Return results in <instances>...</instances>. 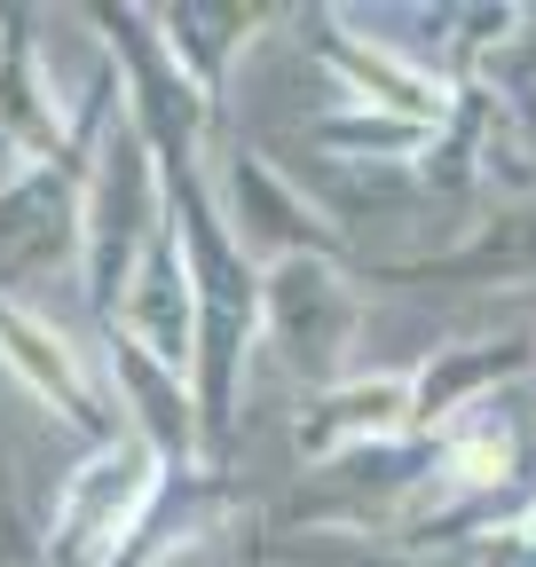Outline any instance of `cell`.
Returning a JSON list of instances; mask_svg holds the SVG:
<instances>
[{
    "instance_id": "cell-1",
    "label": "cell",
    "mask_w": 536,
    "mask_h": 567,
    "mask_svg": "<svg viewBox=\"0 0 536 567\" xmlns=\"http://www.w3.org/2000/svg\"><path fill=\"white\" fill-rule=\"evenodd\" d=\"M174 237V182L158 142L118 118L95 158L80 166V268H87V300L103 316H118V300L134 292V276L151 268V252Z\"/></svg>"
},
{
    "instance_id": "cell-2",
    "label": "cell",
    "mask_w": 536,
    "mask_h": 567,
    "mask_svg": "<svg viewBox=\"0 0 536 567\" xmlns=\"http://www.w3.org/2000/svg\"><path fill=\"white\" fill-rule=\"evenodd\" d=\"M166 450L151 434H134V425H118V434L72 465V481H63L55 496V520L40 536V567H111L134 528H143V513L158 505V488H166Z\"/></svg>"
},
{
    "instance_id": "cell-3",
    "label": "cell",
    "mask_w": 536,
    "mask_h": 567,
    "mask_svg": "<svg viewBox=\"0 0 536 567\" xmlns=\"http://www.w3.org/2000/svg\"><path fill=\"white\" fill-rule=\"evenodd\" d=\"M355 331H363V308H355V284L340 276V260L300 252V260L260 268V347L277 354L308 394L355 379L348 371Z\"/></svg>"
},
{
    "instance_id": "cell-4",
    "label": "cell",
    "mask_w": 536,
    "mask_h": 567,
    "mask_svg": "<svg viewBox=\"0 0 536 567\" xmlns=\"http://www.w3.org/2000/svg\"><path fill=\"white\" fill-rule=\"evenodd\" d=\"M221 221L252 252V268H277V260H300V252L340 260V221H331L300 182H285L260 151H229V166H221Z\"/></svg>"
},
{
    "instance_id": "cell-5",
    "label": "cell",
    "mask_w": 536,
    "mask_h": 567,
    "mask_svg": "<svg viewBox=\"0 0 536 567\" xmlns=\"http://www.w3.org/2000/svg\"><path fill=\"white\" fill-rule=\"evenodd\" d=\"M72 134H80V111L63 95V80L48 71L32 17H0V142L24 151V166H72L80 174Z\"/></svg>"
},
{
    "instance_id": "cell-6",
    "label": "cell",
    "mask_w": 536,
    "mask_h": 567,
    "mask_svg": "<svg viewBox=\"0 0 536 567\" xmlns=\"http://www.w3.org/2000/svg\"><path fill=\"white\" fill-rule=\"evenodd\" d=\"M80 260V174L24 166L0 189V284H48Z\"/></svg>"
},
{
    "instance_id": "cell-7",
    "label": "cell",
    "mask_w": 536,
    "mask_h": 567,
    "mask_svg": "<svg viewBox=\"0 0 536 567\" xmlns=\"http://www.w3.org/2000/svg\"><path fill=\"white\" fill-rule=\"evenodd\" d=\"M292 434H300V457L308 465H331V457H348V450L419 434V394H411V379H394V371H355L340 386L308 394V410H300Z\"/></svg>"
},
{
    "instance_id": "cell-8",
    "label": "cell",
    "mask_w": 536,
    "mask_h": 567,
    "mask_svg": "<svg viewBox=\"0 0 536 567\" xmlns=\"http://www.w3.org/2000/svg\"><path fill=\"white\" fill-rule=\"evenodd\" d=\"M528 371H536V339L528 331H497V339H474V347H434L426 371L411 379L419 434H450L457 417H474L497 394H513Z\"/></svg>"
},
{
    "instance_id": "cell-9",
    "label": "cell",
    "mask_w": 536,
    "mask_h": 567,
    "mask_svg": "<svg viewBox=\"0 0 536 567\" xmlns=\"http://www.w3.org/2000/svg\"><path fill=\"white\" fill-rule=\"evenodd\" d=\"M316 48H323V63L348 80V95H355V103H371V111H386V118H411V126H426V134H442V126L457 118V87H450V80H434V71H419L394 40L316 32Z\"/></svg>"
},
{
    "instance_id": "cell-10",
    "label": "cell",
    "mask_w": 536,
    "mask_h": 567,
    "mask_svg": "<svg viewBox=\"0 0 536 567\" xmlns=\"http://www.w3.org/2000/svg\"><path fill=\"white\" fill-rule=\"evenodd\" d=\"M0 363H9V379L63 425H95V371H87V354L63 339L40 308H17V300H0Z\"/></svg>"
},
{
    "instance_id": "cell-11",
    "label": "cell",
    "mask_w": 536,
    "mask_h": 567,
    "mask_svg": "<svg viewBox=\"0 0 536 567\" xmlns=\"http://www.w3.org/2000/svg\"><path fill=\"white\" fill-rule=\"evenodd\" d=\"M118 331L134 347H151L174 379L197 371V276H189V245L182 229L151 252V268L134 276V292L118 300Z\"/></svg>"
},
{
    "instance_id": "cell-12",
    "label": "cell",
    "mask_w": 536,
    "mask_h": 567,
    "mask_svg": "<svg viewBox=\"0 0 536 567\" xmlns=\"http://www.w3.org/2000/svg\"><path fill=\"white\" fill-rule=\"evenodd\" d=\"M111 379H118V394H126V410H134V434H151L166 457H197L206 450V434H197V394H189V379H174L151 347H134L126 331L111 339Z\"/></svg>"
},
{
    "instance_id": "cell-13",
    "label": "cell",
    "mask_w": 536,
    "mask_h": 567,
    "mask_svg": "<svg viewBox=\"0 0 536 567\" xmlns=\"http://www.w3.org/2000/svg\"><path fill=\"white\" fill-rule=\"evenodd\" d=\"M308 142L316 151H331L340 166H411V158H426L442 134H426V126H411V118H386V111H371V103H348V111H323L316 126H308Z\"/></svg>"
},
{
    "instance_id": "cell-14",
    "label": "cell",
    "mask_w": 536,
    "mask_h": 567,
    "mask_svg": "<svg viewBox=\"0 0 536 567\" xmlns=\"http://www.w3.org/2000/svg\"><path fill=\"white\" fill-rule=\"evenodd\" d=\"M402 276H450V284H520L536 276V213H497L474 245H450L434 260H411Z\"/></svg>"
},
{
    "instance_id": "cell-15",
    "label": "cell",
    "mask_w": 536,
    "mask_h": 567,
    "mask_svg": "<svg viewBox=\"0 0 536 567\" xmlns=\"http://www.w3.org/2000/svg\"><path fill=\"white\" fill-rule=\"evenodd\" d=\"M482 87L505 103V118H513V126H528V134H536V17H528V9H520V24L482 55Z\"/></svg>"
},
{
    "instance_id": "cell-16",
    "label": "cell",
    "mask_w": 536,
    "mask_h": 567,
    "mask_svg": "<svg viewBox=\"0 0 536 567\" xmlns=\"http://www.w3.org/2000/svg\"><path fill=\"white\" fill-rule=\"evenodd\" d=\"M474 567H536V505L513 513V520H497V528H482Z\"/></svg>"
}]
</instances>
